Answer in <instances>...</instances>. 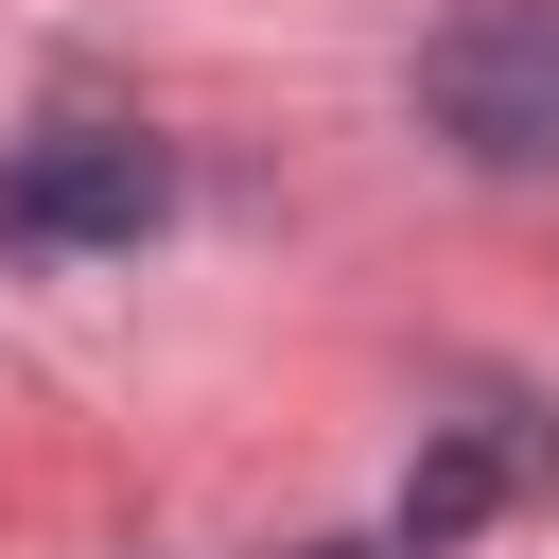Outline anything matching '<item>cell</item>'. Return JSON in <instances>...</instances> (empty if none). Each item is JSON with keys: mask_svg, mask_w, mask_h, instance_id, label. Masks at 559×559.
<instances>
[{"mask_svg": "<svg viewBox=\"0 0 559 559\" xmlns=\"http://www.w3.org/2000/svg\"><path fill=\"white\" fill-rule=\"evenodd\" d=\"M419 122L472 175H559V0H454L419 35Z\"/></svg>", "mask_w": 559, "mask_h": 559, "instance_id": "6da1fadb", "label": "cell"}, {"mask_svg": "<svg viewBox=\"0 0 559 559\" xmlns=\"http://www.w3.org/2000/svg\"><path fill=\"white\" fill-rule=\"evenodd\" d=\"M175 210V157L140 140V122H35L17 157H0V245H35V262H105V245H140Z\"/></svg>", "mask_w": 559, "mask_h": 559, "instance_id": "7a4b0ae2", "label": "cell"}, {"mask_svg": "<svg viewBox=\"0 0 559 559\" xmlns=\"http://www.w3.org/2000/svg\"><path fill=\"white\" fill-rule=\"evenodd\" d=\"M542 454H559V437H542V419H507V402H489V419H454V437H437V454L402 472V559L472 542V524H489V507H507V489H524Z\"/></svg>", "mask_w": 559, "mask_h": 559, "instance_id": "3957f363", "label": "cell"}, {"mask_svg": "<svg viewBox=\"0 0 559 559\" xmlns=\"http://www.w3.org/2000/svg\"><path fill=\"white\" fill-rule=\"evenodd\" d=\"M314 559H367V542H314Z\"/></svg>", "mask_w": 559, "mask_h": 559, "instance_id": "277c9868", "label": "cell"}]
</instances>
